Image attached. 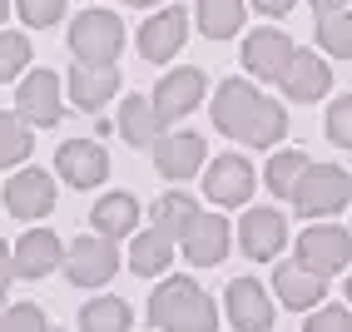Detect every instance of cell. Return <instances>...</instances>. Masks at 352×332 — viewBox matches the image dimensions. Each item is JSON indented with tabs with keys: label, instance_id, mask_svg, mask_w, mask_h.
Wrapping results in <instances>:
<instances>
[{
	"label": "cell",
	"instance_id": "obj_1",
	"mask_svg": "<svg viewBox=\"0 0 352 332\" xmlns=\"http://www.w3.org/2000/svg\"><path fill=\"white\" fill-rule=\"evenodd\" d=\"M214 124L248 149H273L288 134V109L258 94L253 80H223L214 94Z\"/></svg>",
	"mask_w": 352,
	"mask_h": 332
},
{
	"label": "cell",
	"instance_id": "obj_2",
	"mask_svg": "<svg viewBox=\"0 0 352 332\" xmlns=\"http://www.w3.org/2000/svg\"><path fill=\"white\" fill-rule=\"evenodd\" d=\"M149 318L159 332H214L219 307L194 278H164L149 298Z\"/></svg>",
	"mask_w": 352,
	"mask_h": 332
},
{
	"label": "cell",
	"instance_id": "obj_3",
	"mask_svg": "<svg viewBox=\"0 0 352 332\" xmlns=\"http://www.w3.org/2000/svg\"><path fill=\"white\" fill-rule=\"evenodd\" d=\"M352 199V179L347 169H338V164H308V174L298 179L293 188V208L302 213V219H333V213H342Z\"/></svg>",
	"mask_w": 352,
	"mask_h": 332
},
{
	"label": "cell",
	"instance_id": "obj_4",
	"mask_svg": "<svg viewBox=\"0 0 352 332\" xmlns=\"http://www.w3.org/2000/svg\"><path fill=\"white\" fill-rule=\"evenodd\" d=\"M69 50H75L80 65H114L124 50V25L120 15L109 10H85L75 15V25H69Z\"/></svg>",
	"mask_w": 352,
	"mask_h": 332
},
{
	"label": "cell",
	"instance_id": "obj_5",
	"mask_svg": "<svg viewBox=\"0 0 352 332\" xmlns=\"http://www.w3.org/2000/svg\"><path fill=\"white\" fill-rule=\"evenodd\" d=\"M298 263L302 268H313L322 278H333L352 263V233L338 228V223H313V228H302L298 233Z\"/></svg>",
	"mask_w": 352,
	"mask_h": 332
},
{
	"label": "cell",
	"instance_id": "obj_6",
	"mask_svg": "<svg viewBox=\"0 0 352 332\" xmlns=\"http://www.w3.org/2000/svg\"><path fill=\"white\" fill-rule=\"evenodd\" d=\"M114 268H120V248H114V239H75L65 248V278L75 283V288H100V283L114 278Z\"/></svg>",
	"mask_w": 352,
	"mask_h": 332
},
{
	"label": "cell",
	"instance_id": "obj_7",
	"mask_svg": "<svg viewBox=\"0 0 352 332\" xmlns=\"http://www.w3.org/2000/svg\"><path fill=\"white\" fill-rule=\"evenodd\" d=\"M60 75L55 69H30L15 89V114L25 120L30 129H55L60 124Z\"/></svg>",
	"mask_w": 352,
	"mask_h": 332
},
{
	"label": "cell",
	"instance_id": "obj_8",
	"mask_svg": "<svg viewBox=\"0 0 352 332\" xmlns=\"http://www.w3.org/2000/svg\"><path fill=\"white\" fill-rule=\"evenodd\" d=\"M228 243H233V228H228L223 213H194V219L184 223V233H179V248H184V258H189L194 268L223 263Z\"/></svg>",
	"mask_w": 352,
	"mask_h": 332
},
{
	"label": "cell",
	"instance_id": "obj_9",
	"mask_svg": "<svg viewBox=\"0 0 352 332\" xmlns=\"http://www.w3.org/2000/svg\"><path fill=\"white\" fill-rule=\"evenodd\" d=\"M288 243V219L278 208H248L243 223H239V248L243 258H253V263H268V258H278Z\"/></svg>",
	"mask_w": 352,
	"mask_h": 332
},
{
	"label": "cell",
	"instance_id": "obj_10",
	"mask_svg": "<svg viewBox=\"0 0 352 332\" xmlns=\"http://www.w3.org/2000/svg\"><path fill=\"white\" fill-rule=\"evenodd\" d=\"M253 164L239 159V154H219L214 164H208V179H204V194L214 199L219 208H239L253 199Z\"/></svg>",
	"mask_w": 352,
	"mask_h": 332
},
{
	"label": "cell",
	"instance_id": "obj_11",
	"mask_svg": "<svg viewBox=\"0 0 352 332\" xmlns=\"http://www.w3.org/2000/svg\"><path fill=\"white\" fill-rule=\"evenodd\" d=\"M55 169L75 188H100L109 179V154L95 144V139H65L60 154H55Z\"/></svg>",
	"mask_w": 352,
	"mask_h": 332
},
{
	"label": "cell",
	"instance_id": "obj_12",
	"mask_svg": "<svg viewBox=\"0 0 352 332\" xmlns=\"http://www.w3.org/2000/svg\"><path fill=\"white\" fill-rule=\"evenodd\" d=\"M204 89H208V75H204V69H194V65H184V69H174V75H164L159 89H154V109H159V120H164V124L184 120L189 109H199Z\"/></svg>",
	"mask_w": 352,
	"mask_h": 332
},
{
	"label": "cell",
	"instance_id": "obj_13",
	"mask_svg": "<svg viewBox=\"0 0 352 332\" xmlns=\"http://www.w3.org/2000/svg\"><path fill=\"white\" fill-rule=\"evenodd\" d=\"M293 50H298V45H293L283 30L263 25V30H253V35L243 40V69H248L253 80H283Z\"/></svg>",
	"mask_w": 352,
	"mask_h": 332
},
{
	"label": "cell",
	"instance_id": "obj_14",
	"mask_svg": "<svg viewBox=\"0 0 352 332\" xmlns=\"http://www.w3.org/2000/svg\"><path fill=\"white\" fill-rule=\"evenodd\" d=\"M223 307H228V322L239 332H268L273 327V302H268L258 278H233L228 293H223Z\"/></svg>",
	"mask_w": 352,
	"mask_h": 332
},
{
	"label": "cell",
	"instance_id": "obj_15",
	"mask_svg": "<svg viewBox=\"0 0 352 332\" xmlns=\"http://www.w3.org/2000/svg\"><path fill=\"white\" fill-rule=\"evenodd\" d=\"M184 35H189V15L179 5H169V10L144 20V30H139V55L149 65H164V60H174L184 50Z\"/></svg>",
	"mask_w": 352,
	"mask_h": 332
},
{
	"label": "cell",
	"instance_id": "obj_16",
	"mask_svg": "<svg viewBox=\"0 0 352 332\" xmlns=\"http://www.w3.org/2000/svg\"><path fill=\"white\" fill-rule=\"evenodd\" d=\"M278 85H283L288 100L313 104V100H322V94L333 89V69H327V60L313 55V50H293V60H288V69H283Z\"/></svg>",
	"mask_w": 352,
	"mask_h": 332
},
{
	"label": "cell",
	"instance_id": "obj_17",
	"mask_svg": "<svg viewBox=\"0 0 352 332\" xmlns=\"http://www.w3.org/2000/svg\"><path fill=\"white\" fill-rule=\"evenodd\" d=\"M6 208L15 219H45V213L55 208V179L45 169H20L6 184Z\"/></svg>",
	"mask_w": 352,
	"mask_h": 332
},
{
	"label": "cell",
	"instance_id": "obj_18",
	"mask_svg": "<svg viewBox=\"0 0 352 332\" xmlns=\"http://www.w3.org/2000/svg\"><path fill=\"white\" fill-rule=\"evenodd\" d=\"M273 288H278V302H283V307H293V313H313V307L322 302V293H327V278L313 273V268H302V263H278Z\"/></svg>",
	"mask_w": 352,
	"mask_h": 332
},
{
	"label": "cell",
	"instance_id": "obj_19",
	"mask_svg": "<svg viewBox=\"0 0 352 332\" xmlns=\"http://www.w3.org/2000/svg\"><path fill=\"white\" fill-rule=\"evenodd\" d=\"M204 159H208V149L199 134H159L154 139V164L164 179H194Z\"/></svg>",
	"mask_w": 352,
	"mask_h": 332
},
{
	"label": "cell",
	"instance_id": "obj_20",
	"mask_svg": "<svg viewBox=\"0 0 352 332\" xmlns=\"http://www.w3.org/2000/svg\"><path fill=\"white\" fill-rule=\"evenodd\" d=\"M60 263H65V248L50 228H30L15 243V278H50Z\"/></svg>",
	"mask_w": 352,
	"mask_h": 332
},
{
	"label": "cell",
	"instance_id": "obj_21",
	"mask_svg": "<svg viewBox=\"0 0 352 332\" xmlns=\"http://www.w3.org/2000/svg\"><path fill=\"white\" fill-rule=\"evenodd\" d=\"M120 89V69L114 65H80L69 69V100H75V109H104L109 94Z\"/></svg>",
	"mask_w": 352,
	"mask_h": 332
},
{
	"label": "cell",
	"instance_id": "obj_22",
	"mask_svg": "<svg viewBox=\"0 0 352 332\" xmlns=\"http://www.w3.org/2000/svg\"><path fill=\"white\" fill-rule=\"evenodd\" d=\"M95 233H104V239H129V233L139 228V199L124 194V188H114V194H104L95 203Z\"/></svg>",
	"mask_w": 352,
	"mask_h": 332
},
{
	"label": "cell",
	"instance_id": "obj_23",
	"mask_svg": "<svg viewBox=\"0 0 352 332\" xmlns=\"http://www.w3.org/2000/svg\"><path fill=\"white\" fill-rule=\"evenodd\" d=\"M120 134H124V144H134V149L154 144V139L164 134V120H159L154 100H144V94H129V100L120 104Z\"/></svg>",
	"mask_w": 352,
	"mask_h": 332
},
{
	"label": "cell",
	"instance_id": "obj_24",
	"mask_svg": "<svg viewBox=\"0 0 352 332\" xmlns=\"http://www.w3.org/2000/svg\"><path fill=\"white\" fill-rule=\"evenodd\" d=\"M174 239H169V233H159V228H144V233H139V239H134V248H129V268L139 273V278H159L164 268H169L174 263Z\"/></svg>",
	"mask_w": 352,
	"mask_h": 332
},
{
	"label": "cell",
	"instance_id": "obj_25",
	"mask_svg": "<svg viewBox=\"0 0 352 332\" xmlns=\"http://www.w3.org/2000/svg\"><path fill=\"white\" fill-rule=\"evenodd\" d=\"M243 30V0H199V35L228 40Z\"/></svg>",
	"mask_w": 352,
	"mask_h": 332
},
{
	"label": "cell",
	"instance_id": "obj_26",
	"mask_svg": "<svg viewBox=\"0 0 352 332\" xmlns=\"http://www.w3.org/2000/svg\"><path fill=\"white\" fill-rule=\"evenodd\" d=\"M129 302L124 298H95L80 313V332H129Z\"/></svg>",
	"mask_w": 352,
	"mask_h": 332
},
{
	"label": "cell",
	"instance_id": "obj_27",
	"mask_svg": "<svg viewBox=\"0 0 352 332\" xmlns=\"http://www.w3.org/2000/svg\"><path fill=\"white\" fill-rule=\"evenodd\" d=\"M30 124L20 120V114L10 109H0V169H15V164H25L30 159Z\"/></svg>",
	"mask_w": 352,
	"mask_h": 332
},
{
	"label": "cell",
	"instance_id": "obj_28",
	"mask_svg": "<svg viewBox=\"0 0 352 332\" xmlns=\"http://www.w3.org/2000/svg\"><path fill=\"white\" fill-rule=\"evenodd\" d=\"M302 174H308V154H302V149H278L268 159V188H273V199H293V188H298Z\"/></svg>",
	"mask_w": 352,
	"mask_h": 332
},
{
	"label": "cell",
	"instance_id": "obj_29",
	"mask_svg": "<svg viewBox=\"0 0 352 332\" xmlns=\"http://www.w3.org/2000/svg\"><path fill=\"white\" fill-rule=\"evenodd\" d=\"M194 213H199V203H194L189 194H179V188H174V194H164V199L154 203V228L169 233V239L179 243V233H184V223H189Z\"/></svg>",
	"mask_w": 352,
	"mask_h": 332
},
{
	"label": "cell",
	"instance_id": "obj_30",
	"mask_svg": "<svg viewBox=\"0 0 352 332\" xmlns=\"http://www.w3.org/2000/svg\"><path fill=\"white\" fill-rule=\"evenodd\" d=\"M318 45L338 60H352V10H333L318 15Z\"/></svg>",
	"mask_w": 352,
	"mask_h": 332
},
{
	"label": "cell",
	"instance_id": "obj_31",
	"mask_svg": "<svg viewBox=\"0 0 352 332\" xmlns=\"http://www.w3.org/2000/svg\"><path fill=\"white\" fill-rule=\"evenodd\" d=\"M30 65V40L20 30H0V80H15Z\"/></svg>",
	"mask_w": 352,
	"mask_h": 332
},
{
	"label": "cell",
	"instance_id": "obj_32",
	"mask_svg": "<svg viewBox=\"0 0 352 332\" xmlns=\"http://www.w3.org/2000/svg\"><path fill=\"white\" fill-rule=\"evenodd\" d=\"M0 332H45V313L35 302H15L0 313Z\"/></svg>",
	"mask_w": 352,
	"mask_h": 332
},
{
	"label": "cell",
	"instance_id": "obj_33",
	"mask_svg": "<svg viewBox=\"0 0 352 332\" xmlns=\"http://www.w3.org/2000/svg\"><path fill=\"white\" fill-rule=\"evenodd\" d=\"M327 139L338 149H352V94L333 100V109H327Z\"/></svg>",
	"mask_w": 352,
	"mask_h": 332
},
{
	"label": "cell",
	"instance_id": "obj_34",
	"mask_svg": "<svg viewBox=\"0 0 352 332\" xmlns=\"http://www.w3.org/2000/svg\"><path fill=\"white\" fill-rule=\"evenodd\" d=\"M15 10H20L25 25L45 30V25H55V20L65 15V0H15Z\"/></svg>",
	"mask_w": 352,
	"mask_h": 332
},
{
	"label": "cell",
	"instance_id": "obj_35",
	"mask_svg": "<svg viewBox=\"0 0 352 332\" xmlns=\"http://www.w3.org/2000/svg\"><path fill=\"white\" fill-rule=\"evenodd\" d=\"M302 332H352V307H313Z\"/></svg>",
	"mask_w": 352,
	"mask_h": 332
},
{
	"label": "cell",
	"instance_id": "obj_36",
	"mask_svg": "<svg viewBox=\"0 0 352 332\" xmlns=\"http://www.w3.org/2000/svg\"><path fill=\"white\" fill-rule=\"evenodd\" d=\"M10 278H15V253L0 243V298H6V288H10Z\"/></svg>",
	"mask_w": 352,
	"mask_h": 332
},
{
	"label": "cell",
	"instance_id": "obj_37",
	"mask_svg": "<svg viewBox=\"0 0 352 332\" xmlns=\"http://www.w3.org/2000/svg\"><path fill=\"white\" fill-rule=\"evenodd\" d=\"M253 5L263 10V15H288V10H293V0H253Z\"/></svg>",
	"mask_w": 352,
	"mask_h": 332
},
{
	"label": "cell",
	"instance_id": "obj_38",
	"mask_svg": "<svg viewBox=\"0 0 352 332\" xmlns=\"http://www.w3.org/2000/svg\"><path fill=\"white\" fill-rule=\"evenodd\" d=\"M342 5H347V0H313L318 15H333V10H342Z\"/></svg>",
	"mask_w": 352,
	"mask_h": 332
},
{
	"label": "cell",
	"instance_id": "obj_39",
	"mask_svg": "<svg viewBox=\"0 0 352 332\" xmlns=\"http://www.w3.org/2000/svg\"><path fill=\"white\" fill-rule=\"evenodd\" d=\"M129 5H139V10H149V5H159V0H129Z\"/></svg>",
	"mask_w": 352,
	"mask_h": 332
},
{
	"label": "cell",
	"instance_id": "obj_40",
	"mask_svg": "<svg viewBox=\"0 0 352 332\" xmlns=\"http://www.w3.org/2000/svg\"><path fill=\"white\" fill-rule=\"evenodd\" d=\"M6 15H10V0H0V20H6Z\"/></svg>",
	"mask_w": 352,
	"mask_h": 332
},
{
	"label": "cell",
	"instance_id": "obj_41",
	"mask_svg": "<svg viewBox=\"0 0 352 332\" xmlns=\"http://www.w3.org/2000/svg\"><path fill=\"white\" fill-rule=\"evenodd\" d=\"M347 302H352V278H347Z\"/></svg>",
	"mask_w": 352,
	"mask_h": 332
},
{
	"label": "cell",
	"instance_id": "obj_42",
	"mask_svg": "<svg viewBox=\"0 0 352 332\" xmlns=\"http://www.w3.org/2000/svg\"><path fill=\"white\" fill-rule=\"evenodd\" d=\"M45 332H60V327H45Z\"/></svg>",
	"mask_w": 352,
	"mask_h": 332
}]
</instances>
